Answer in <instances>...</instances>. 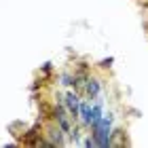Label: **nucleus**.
Here are the masks:
<instances>
[{
  "mask_svg": "<svg viewBox=\"0 0 148 148\" xmlns=\"http://www.w3.org/2000/svg\"><path fill=\"white\" fill-rule=\"evenodd\" d=\"M62 129H51L49 136H51V146H62L64 144V138H62Z\"/></svg>",
  "mask_w": 148,
  "mask_h": 148,
  "instance_id": "nucleus-4",
  "label": "nucleus"
},
{
  "mask_svg": "<svg viewBox=\"0 0 148 148\" xmlns=\"http://www.w3.org/2000/svg\"><path fill=\"white\" fill-rule=\"evenodd\" d=\"M99 89H102V85H99L97 78H87V83H85V93H87L89 97H97Z\"/></svg>",
  "mask_w": 148,
  "mask_h": 148,
  "instance_id": "nucleus-2",
  "label": "nucleus"
},
{
  "mask_svg": "<svg viewBox=\"0 0 148 148\" xmlns=\"http://www.w3.org/2000/svg\"><path fill=\"white\" fill-rule=\"evenodd\" d=\"M64 102H66V108H68L70 112V116L72 119H78V110H80V99L76 97V93H66V97H64Z\"/></svg>",
  "mask_w": 148,
  "mask_h": 148,
  "instance_id": "nucleus-1",
  "label": "nucleus"
},
{
  "mask_svg": "<svg viewBox=\"0 0 148 148\" xmlns=\"http://www.w3.org/2000/svg\"><path fill=\"white\" fill-rule=\"evenodd\" d=\"M78 116H80V121H83V125L89 127V125H91V106H89V104H85V102H80Z\"/></svg>",
  "mask_w": 148,
  "mask_h": 148,
  "instance_id": "nucleus-3",
  "label": "nucleus"
}]
</instances>
